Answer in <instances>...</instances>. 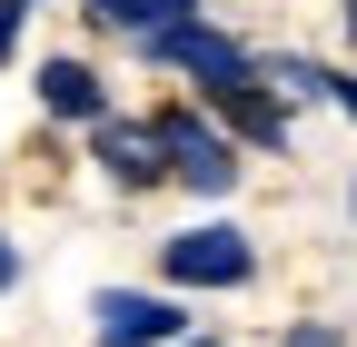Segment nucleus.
I'll list each match as a JSON object with an SVG mask.
<instances>
[{"instance_id":"obj_1","label":"nucleus","mask_w":357,"mask_h":347,"mask_svg":"<svg viewBox=\"0 0 357 347\" xmlns=\"http://www.w3.org/2000/svg\"><path fill=\"white\" fill-rule=\"evenodd\" d=\"M248 278H258V238L229 219V208L159 238V288H178V298H238Z\"/></svg>"},{"instance_id":"obj_2","label":"nucleus","mask_w":357,"mask_h":347,"mask_svg":"<svg viewBox=\"0 0 357 347\" xmlns=\"http://www.w3.org/2000/svg\"><path fill=\"white\" fill-rule=\"evenodd\" d=\"M189 298L178 288H100L89 298V347H178Z\"/></svg>"},{"instance_id":"obj_3","label":"nucleus","mask_w":357,"mask_h":347,"mask_svg":"<svg viewBox=\"0 0 357 347\" xmlns=\"http://www.w3.org/2000/svg\"><path fill=\"white\" fill-rule=\"evenodd\" d=\"M208 119L229 129V139H238L248 159H288V149H298V109H288V90H278V79L218 90V100H208Z\"/></svg>"},{"instance_id":"obj_4","label":"nucleus","mask_w":357,"mask_h":347,"mask_svg":"<svg viewBox=\"0 0 357 347\" xmlns=\"http://www.w3.org/2000/svg\"><path fill=\"white\" fill-rule=\"evenodd\" d=\"M89 159H100V179L119 189V199H149V189H169V149H159V129L149 119H100L89 129Z\"/></svg>"},{"instance_id":"obj_5","label":"nucleus","mask_w":357,"mask_h":347,"mask_svg":"<svg viewBox=\"0 0 357 347\" xmlns=\"http://www.w3.org/2000/svg\"><path fill=\"white\" fill-rule=\"evenodd\" d=\"M30 90H40V109H50V119H70V129H100L119 100H109V79H100V60H79V50H60V60H40V79H30Z\"/></svg>"},{"instance_id":"obj_6","label":"nucleus","mask_w":357,"mask_h":347,"mask_svg":"<svg viewBox=\"0 0 357 347\" xmlns=\"http://www.w3.org/2000/svg\"><path fill=\"white\" fill-rule=\"evenodd\" d=\"M79 10H89V30L139 40V30H159V20H189V10H208V0H79Z\"/></svg>"},{"instance_id":"obj_7","label":"nucleus","mask_w":357,"mask_h":347,"mask_svg":"<svg viewBox=\"0 0 357 347\" xmlns=\"http://www.w3.org/2000/svg\"><path fill=\"white\" fill-rule=\"evenodd\" d=\"M40 20V0H0V70H10L20 60V30Z\"/></svg>"},{"instance_id":"obj_8","label":"nucleus","mask_w":357,"mask_h":347,"mask_svg":"<svg viewBox=\"0 0 357 347\" xmlns=\"http://www.w3.org/2000/svg\"><path fill=\"white\" fill-rule=\"evenodd\" d=\"M328 109L357 129V60H328Z\"/></svg>"},{"instance_id":"obj_9","label":"nucleus","mask_w":357,"mask_h":347,"mask_svg":"<svg viewBox=\"0 0 357 347\" xmlns=\"http://www.w3.org/2000/svg\"><path fill=\"white\" fill-rule=\"evenodd\" d=\"M278 347H347V327H337V318H298Z\"/></svg>"},{"instance_id":"obj_10","label":"nucleus","mask_w":357,"mask_h":347,"mask_svg":"<svg viewBox=\"0 0 357 347\" xmlns=\"http://www.w3.org/2000/svg\"><path fill=\"white\" fill-rule=\"evenodd\" d=\"M10 288H20V248L0 238V298H10Z\"/></svg>"},{"instance_id":"obj_11","label":"nucleus","mask_w":357,"mask_h":347,"mask_svg":"<svg viewBox=\"0 0 357 347\" xmlns=\"http://www.w3.org/2000/svg\"><path fill=\"white\" fill-rule=\"evenodd\" d=\"M337 40H347V60H357V0H337Z\"/></svg>"},{"instance_id":"obj_12","label":"nucleus","mask_w":357,"mask_h":347,"mask_svg":"<svg viewBox=\"0 0 357 347\" xmlns=\"http://www.w3.org/2000/svg\"><path fill=\"white\" fill-rule=\"evenodd\" d=\"M178 347H218V337H208V327H189V337H178Z\"/></svg>"},{"instance_id":"obj_13","label":"nucleus","mask_w":357,"mask_h":347,"mask_svg":"<svg viewBox=\"0 0 357 347\" xmlns=\"http://www.w3.org/2000/svg\"><path fill=\"white\" fill-rule=\"evenodd\" d=\"M347 208H357V179H347Z\"/></svg>"}]
</instances>
